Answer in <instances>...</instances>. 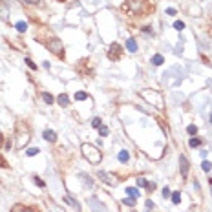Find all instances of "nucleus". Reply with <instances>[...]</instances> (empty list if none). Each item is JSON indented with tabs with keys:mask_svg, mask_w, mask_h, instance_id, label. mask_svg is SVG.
I'll use <instances>...</instances> for the list:
<instances>
[{
	"mask_svg": "<svg viewBox=\"0 0 212 212\" xmlns=\"http://www.w3.org/2000/svg\"><path fill=\"white\" fill-rule=\"evenodd\" d=\"M80 152H83V155L86 157V161H90L92 165H99L101 159H102L101 150H97L93 145H90V143H84V145L80 146Z\"/></svg>",
	"mask_w": 212,
	"mask_h": 212,
	"instance_id": "nucleus-1",
	"label": "nucleus"
},
{
	"mask_svg": "<svg viewBox=\"0 0 212 212\" xmlns=\"http://www.w3.org/2000/svg\"><path fill=\"white\" fill-rule=\"evenodd\" d=\"M141 97L148 101L150 104H154L155 108H163V97L159 95V92H154V90H143L141 92Z\"/></svg>",
	"mask_w": 212,
	"mask_h": 212,
	"instance_id": "nucleus-2",
	"label": "nucleus"
},
{
	"mask_svg": "<svg viewBox=\"0 0 212 212\" xmlns=\"http://www.w3.org/2000/svg\"><path fill=\"white\" fill-rule=\"evenodd\" d=\"M97 176H99V179H101L102 183H108V185H112V187L119 183V181H117L119 177L115 176V174H112V172H102V170H101V172H99Z\"/></svg>",
	"mask_w": 212,
	"mask_h": 212,
	"instance_id": "nucleus-3",
	"label": "nucleus"
},
{
	"mask_svg": "<svg viewBox=\"0 0 212 212\" xmlns=\"http://www.w3.org/2000/svg\"><path fill=\"white\" fill-rule=\"evenodd\" d=\"M48 48H50V51H53L55 55H62V53H64L62 40H59V38H51L50 42H48Z\"/></svg>",
	"mask_w": 212,
	"mask_h": 212,
	"instance_id": "nucleus-4",
	"label": "nucleus"
},
{
	"mask_svg": "<svg viewBox=\"0 0 212 212\" xmlns=\"http://www.w3.org/2000/svg\"><path fill=\"white\" fill-rule=\"evenodd\" d=\"M119 51H121V46L119 44H112L110 46V51H108V59L117 60L119 59Z\"/></svg>",
	"mask_w": 212,
	"mask_h": 212,
	"instance_id": "nucleus-5",
	"label": "nucleus"
},
{
	"mask_svg": "<svg viewBox=\"0 0 212 212\" xmlns=\"http://www.w3.org/2000/svg\"><path fill=\"white\" fill-rule=\"evenodd\" d=\"M88 205H90V207H93V210H95V212H104V205L99 203L97 199H95V197L88 199Z\"/></svg>",
	"mask_w": 212,
	"mask_h": 212,
	"instance_id": "nucleus-6",
	"label": "nucleus"
},
{
	"mask_svg": "<svg viewBox=\"0 0 212 212\" xmlns=\"http://www.w3.org/2000/svg\"><path fill=\"white\" fill-rule=\"evenodd\" d=\"M179 163H181V176L187 177V176H188V159H187L185 155H181V157H179Z\"/></svg>",
	"mask_w": 212,
	"mask_h": 212,
	"instance_id": "nucleus-7",
	"label": "nucleus"
},
{
	"mask_svg": "<svg viewBox=\"0 0 212 212\" xmlns=\"http://www.w3.org/2000/svg\"><path fill=\"white\" fill-rule=\"evenodd\" d=\"M126 50H128L130 53H135V51H137V42H135V38L130 37V38L126 40Z\"/></svg>",
	"mask_w": 212,
	"mask_h": 212,
	"instance_id": "nucleus-8",
	"label": "nucleus"
},
{
	"mask_svg": "<svg viewBox=\"0 0 212 212\" xmlns=\"http://www.w3.org/2000/svg\"><path fill=\"white\" fill-rule=\"evenodd\" d=\"M42 135H44V139L50 141V143H55V141H57V134L53 132V130H44Z\"/></svg>",
	"mask_w": 212,
	"mask_h": 212,
	"instance_id": "nucleus-9",
	"label": "nucleus"
},
{
	"mask_svg": "<svg viewBox=\"0 0 212 212\" xmlns=\"http://www.w3.org/2000/svg\"><path fill=\"white\" fill-rule=\"evenodd\" d=\"M8 17H9L8 6H4V2H0V18H2V20H8Z\"/></svg>",
	"mask_w": 212,
	"mask_h": 212,
	"instance_id": "nucleus-10",
	"label": "nucleus"
},
{
	"mask_svg": "<svg viewBox=\"0 0 212 212\" xmlns=\"http://www.w3.org/2000/svg\"><path fill=\"white\" fill-rule=\"evenodd\" d=\"M57 102H59L60 106H68V104H70V99H68L66 93H60L59 97H57Z\"/></svg>",
	"mask_w": 212,
	"mask_h": 212,
	"instance_id": "nucleus-11",
	"label": "nucleus"
},
{
	"mask_svg": "<svg viewBox=\"0 0 212 212\" xmlns=\"http://www.w3.org/2000/svg\"><path fill=\"white\" fill-rule=\"evenodd\" d=\"M126 194H128L130 197H134V199H137V197H139V188H134V187H128V188H126Z\"/></svg>",
	"mask_w": 212,
	"mask_h": 212,
	"instance_id": "nucleus-12",
	"label": "nucleus"
},
{
	"mask_svg": "<svg viewBox=\"0 0 212 212\" xmlns=\"http://www.w3.org/2000/svg\"><path fill=\"white\" fill-rule=\"evenodd\" d=\"M163 62H165V57H163V55H154L152 57V64L154 66H161Z\"/></svg>",
	"mask_w": 212,
	"mask_h": 212,
	"instance_id": "nucleus-13",
	"label": "nucleus"
},
{
	"mask_svg": "<svg viewBox=\"0 0 212 212\" xmlns=\"http://www.w3.org/2000/svg\"><path fill=\"white\" fill-rule=\"evenodd\" d=\"M117 157H119V161H121V163H126V161L130 159V154L126 152V150H121V152H119V155H117Z\"/></svg>",
	"mask_w": 212,
	"mask_h": 212,
	"instance_id": "nucleus-14",
	"label": "nucleus"
},
{
	"mask_svg": "<svg viewBox=\"0 0 212 212\" xmlns=\"http://www.w3.org/2000/svg\"><path fill=\"white\" fill-rule=\"evenodd\" d=\"M42 99L48 102V104H53V101H55V99H53V95H51V93H48V92L42 93Z\"/></svg>",
	"mask_w": 212,
	"mask_h": 212,
	"instance_id": "nucleus-15",
	"label": "nucleus"
},
{
	"mask_svg": "<svg viewBox=\"0 0 212 212\" xmlns=\"http://www.w3.org/2000/svg\"><path fill=\"white\" fill-rule=\"evenodd\" d=\"M64 201H66V203H70V205H71V207H73V209H77V210L80 209V207H79V203H77V201H75V199H71V197H70V196H66V197H64Z\"/></svg>",
	"mask_w": 212,
	"mask_h": 212,
	"instance_id": "nucleus-16",
	"label": "nucleus"
},
{
	"mask_svg": "<svg viewBox=\"0 0 212 212\" xmlns=\"http://www.w3.org/2000/svg\"><path fill=\"white\" fill-rule=\"evenodd\" d=\"M170 197H172V203L174 205H179V201H181V194L179 192H172V196H170Z\"/></svg>",
	"mask_w": 212,
	"mask_h": 212,
	"instance_id": "nucleus-17",
	"label": "nucleus"
},
{
	"mask_svg": "<svg viewBox=\"0 0 212 212\" xmlns=\"http://www.w3.org/2000/svg\"><path fill=\"white\" fill-rule=\"evenodd\" d=\"M108 134H110V130H108L106 126H102V125H101V126H99V135H101V137H106Z\"/></svg>",
	"mask_w": 212,
	"mask_h": 212,
	"instance_id": "nucleus-18",
	"label": "nucleus"
},
{
	"mask_svg": "<svg viewBox=\"0 0 212 212\" xmlns=\"http://www.w3.org/2000/svg\"><path fill=\"white\" fill-rule=\"evenodd\" d=\"M15 28H17L20 33H24L26 29H28V24H26V22H17V26H15Z\"/></svg>",
	"mask_w": 212,
	"mask_h": 212,
	"instance_id": "nucleus-19",
	"label": "nucleus"
},
{
	"mask_svg": "<svg viewBox=\"0 0 212 212\" xmlns=\"http://www.w3.org/2000/svg\"><path fill=\"white\" fill-rule=\"evenodd\" d=\"M86 99H88V95L84 92H77V93H75V101H86Z\"/></svg>",
	"mask_w": 212,
	"mask_h": 212,
	"instance_id": "nucleus-20",
	"label": "nucleus"
},
{
	"mask_svg": "<svg viewBox=\"0 0 212 212\" xmlns=\"http://www.w3.org/2000/svg\"><path fill=\"white\" fill-rule=\"evenodd\" d=\"M188 145H190V146H192V148H197V146H199V145H201V141H199V139H197V137H192V139H190V141H188Z\"/></svg>",
	"mask_w": 212,
	"mask_h": 212,
	"instance_id": "nucleus-21",
	"label": "nucleus"
},
{
	"mask_svg": "<svg viewBox=\"0 0 212 212\" xmlns=\"http://www.w3.org/2000/svg\"><path fill=\"white\" fill-rule=\"evenodd\" d=\"M201 168L205 170V172H210V170H212V163L210 161H203L201 163Z\"/></svg>",
	"mask_w": 212,
	"mask_h": 212,
	"instance_id": "nucleus-22",
	"label": "nucleus"
},
{
	"mask_svg": "<svg viewBox=\"0 0 212 212\" xmlns=\"http://www.w3.org/2000/svg\"><path fill=\"white\" fill-rule=\"evenodd\" d=\"M187 132H188L190 135H196V134H197V126H196V125H188V126H187Z\"/></svg>",
	"mask_w": 212,
	"mask_h": 212,
	"instance_id": "nucleus-23",
	"label": "nucleus"
},
{
	"mask_svg": "<svg viewBox=\"0 0 212 212\" xmlns=\"http://www.w3.org/2000/svg\"><path fill=\"white\" fill-rule=\"evenodd\" d=\"M101 121H102L101 117H93V119H92V126H93V128H99V126H101Z\"/></svg>",
	"mask_w": 212,
	"mask_h": 212,
	"instance_id": "nucleus-24",
	"label": "nucleus"
},
{
	"mask_svg": "<svg viewBox=\"0 0 212 212\" xmlns=\"http://www.w3.org/2000/svg\"><path fill=\"white\" fill-rule=\"evenodd\" d=\"M174 28H176L177 31H181V29L185 28V22H181V20H176V22H174Z\"/></svg>",
	"mask_w": 212,
	"mask_h": 212,
	"instance_id": "nucleus-25",
	"label": "nucleus"
},
{
	"mask_svg": "<svg viewBox=\"0 0 212 212\" xmlns=\"http://www.w3.org/2000/svg\"><path fill=\"white\" fill-rule=\"evenodd\" d=\"M122 203H125V205H130V207H134V205H135V199H134V197H126V199H122Z\"/></svg>",
	"mask_w": 212,
	"mask_h": 212,
	"instance_id": "nucleus-26",
	"label": "nucleus"
},
{
	"mask_svg": "<svg viewBox=\"0 0 212 212\" xmlns=\"http://www.w3.org/2000/svg\"><path fill=\"white\" fill-rule=\"evenodd\" d=\"M38 154V148H29V150H26V155H37Z\"/></svg>",
	"mask_w": 212,
	"mask_h": 212,
	"instance_id": "nucleus-27",
	"label": "nucleus"
},
{
	"mask_svg": "<svg viewBox=\"0 0 212 212\" xmlns=\"http://www.w3.org/2000/svg\"><path fill=\"white\" fill-rule=\"evenodd\" d=\"M26 64H28V68H33V70H37V64L33 62L31 59H26Z\"/></svg>",
	"mask_w": 212,
	"mask_h": 212,
	"instance_id": "nucleus-28",
	"label": "nucleus"
},
{
	"mask_svg": "<svg viewBox=\"0 0 212 212\" xmlns=\"http://www.w3.org/2000/svg\"><path fill=\"white\" fill-rule=\"evenodd\" d=\"M137 185H139V187H146V179H145V177H137Z\"/></svg>",
	"mask_w": 212,
	"mask_h": 212,
	"instance_id": "nucleus-29",
	"label": "nucleus"
},
{
	"mask_svg": "<svg viewBox=\"0 0 212 212\" xmlns=\"http://www.w3.org/2000/svg\"><path fill=\"white\" fill-rule=\"evenodd\" d=\"M163 196H165V197H170V196H172V192H170V190L165 187V188H163Z\"/></svg>",
	"mask_w": 212,
	"mask_h": 212,
	"instance_id": "nucleus-30",
	"label": "nucleus"
},
{
	"mask_svg": "<svg viewBox=\"0 0 212 212\" xmlns=\"http://www.w3.org/2000/svg\"><path fill=\"white\" fill-rule=\"evenodd\" d=\"M35 183L38 185V187H44V181H42V179H40V177H35Z\"/></svg>",
	"mask_w": 212,
	"mask_h": 212,
	"instance_id": "nucleus-31",
	"label": "nucleus"
},
{
	"mask_svg": "<svg viewBox=\"0 0 212 212\" xmlns=\"http://www.w3.org/2000/svg\"><path fill=\"white\" fill-rule=\"evenodd\" d=\"M146 209H148V210H150V209H154V201H152V199H148V201H146Z\"/></svg>",
	"mask_w": 212,
	"mask_h": 212,
	"instance_id": "nucleus-32",
	"label": "nucleus"
},
{
	"mask_svg": "<svg viewBox=\"0 0 212 212\" xmlns=\"http://www.w3.org/2000/svg\"><path fill=\"white\" fill-rule=\"evenodd\" d=\"M83 177H84V183H86V185H93V181H90V177H88V176L83 174Z\"/></svg>",
	"mask_w": 212,
	"mask_h": 212,
	"instance_id": "nucleus-33",
	"label": "nucleus"
},
{
	"mask_svg": "<svg viewBox=\"0 0 212 212\" xmlns=\"http://www.w3.org/2000/svg\"><path fill=\"white\" fill-rule=\"evenodd\" d=\"M28 4H33V6H38L40 4V0H26Z\"/></svg>",
	"mask_w": 212,
	"mask_h": 212,
	"instance_id": "nucleus-34",
	"label": "nucleus"
},
{
	"mask_svg": "<svg viewBox=\"0 0 212 212\" xmlns=\"http://www.w3.org/2000/svg\"><path fill=\"white\" fill-rule=\"evenodd\" d=\"M167 13H168V15H176V9H174V8H168Z\"/></svg>",
	"mask_w": 212,
	"mask_h": 212,
	"instance_id": "nucleus-35",
	"label": "nucleus"
},
{
	"mask_svg": "<svg viewBox=\"0 0 212 212\" xmlns=\"http://www.w3.org/2000/svg\"><path fill=\"white\" fill-rule=\"evenodd\" d=\"M22 212H33V210H22Z\"/></svg>",
	"mask_w": 212,
	"mask_h": 212,
	"instance_id": "nucleus-36",
	"label": "nucleus"
},
{
	"mask_svg": "<svg viewBox=\"0 0 212 212\" xmlns=\"http://www.w3.org/2000/svg\"><path fill=\"white\" fill-rule=\"evenodd\" d=\"M0 2H2V0H0ZM6 2H11V0H6Z\"/></svg>",
	"mask_w": 212,
	"mask_h": 212,
	"instance_id": "nucleus-37",
	"label": "nucleus"
},
{
	"mask_svg": "<svg viewBox=\"0 0 212 212\" xmlns=\"http://www.w3.org/2000/svg\"><path fill=\"white\" fill-rule=\"evenodd\" d=\"M0 143H2V135H0Z\"/></svg>",
	"mask_w": 212,
	"mask_h": 212,
	"instance_id": "nucleus-38",
	"label": "nucleus"
},
{
	"mask_svg": "<svg viewBox=\"0 0 212 212\" xmlns=\"http://www.w3.org/2000/svg\"><path fill=\"white\" fill-rule=\"evenodd\" d=\"M210 122H212V115H210Z\"/></svg>",
	"mask_w": 212,
	"mask_h": 212,
	"instance_id": "nucleus-39",
	"label": "nucleus"
}]
</instances>
